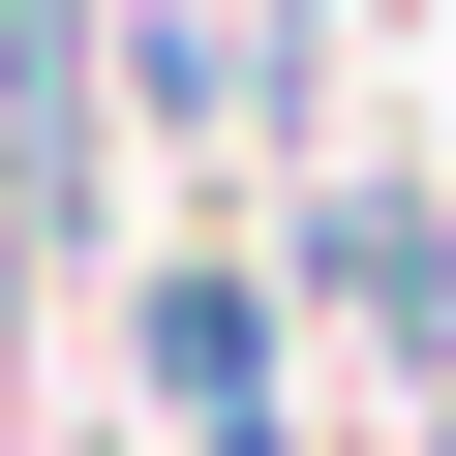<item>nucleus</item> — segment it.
Listing matches in <instances>:
<instances>
[{
	"mask_svg": "<svg viewBox=\"0 0 456 456\" xmlns=\"http://www.w3.org/2000/svg\"><path fill=\"white\" fill-rule=\"evenodd\" d=\"M274 305H335L365 365H456V183H395V152H335V183L274 213Z\"/></svg>",
	"mask_w": 456,
	"mask_h": 456,
	"instance_id": "1",
	"label": "nucleus"
},
{
	"mask_svg": "<svg viewBox=\"0 0 456 456\" xmlns=\"http://www.w3.org/2000/svg\"><path fill=\"white\" fill-rule=\"evenodd\" d=\"M274 335H305V305H274L244 244H152V274H122V365H152L183 456H213V426H274Z\"/></svg>",
	"mask_w": 456,
	"mask_h": 456,
	"instance_id": "2",
	"label": "nucleus"
}]
</instances>
